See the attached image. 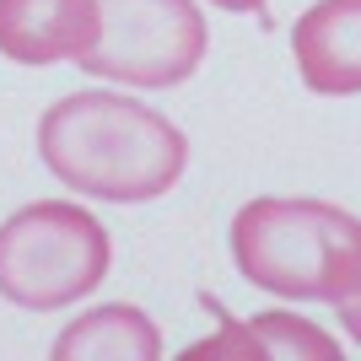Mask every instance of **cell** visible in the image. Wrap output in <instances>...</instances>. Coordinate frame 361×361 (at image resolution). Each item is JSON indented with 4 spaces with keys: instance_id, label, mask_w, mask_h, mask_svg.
Here are the masks:
<instances>
[{
    "instance_id": "6",
    "label": "cell",
    "mask_w": 361,
    "mask_h": 361,
    "mask_svg": "<svg viewBox=\"0 0 361 361\" xmlns=\"http://www.w3.org/2000/svg\"><path fill=\"white\" fill-rule=\"evenodd\" d=\"M97 27V0H0V54L16 65H75Z\"/></svg>"
},
{
    "instance_id": "2",
    "label": "cell",
    "mask_w": 361,
    "mask_h": 361,
    "mask_svg": "<svg viewBox=\"0 0 361 361\" xmlns=\"http://www.w3.org/2000/svg\"><path fill=\"white\" fill-rule=\"evenodd\" d=\"M232 259L270 297L329 302L361 345V216L329 200H248L232 216Z\"/></svg>"
},
{
    "instance_id": "9",
    "label": "cell",
    "mask_w": 361,
    "mask_h": 361,
    "mask_svg": "<svg viewBox=\"0 0 361 361\" xmlns=\"http://www.w3.org/2000/svg\"><path fill=\"white\" fill-rule=\"evenodd\" d=\"M216 11H238V16H264L270 11V0H211Z\"/></svg>"
},
{
    "instance_id": "8",
    "label": "cell",
    "mask_w": 361,
    "mask_h": 361,
    "mask_svg": "<svg viewBox=\"0 0 361 361\" xmlns=\"http://www.w3.org/2000/svg\"><path fill=\"white\" fill-rule=\"evenodd\" d=\"M313 356V361H334L340 356V340L324 334L318 324L297 313H254V318H226V329L211 334V340H195V345L183 350V356Z\"/></svg>"
},
{
    "instance_id": "3",
    "label": "cell",
    "mask_w": 361,
    "mask_h": 361,
    "mask_svg": "<svg viewBox=\"0 0 361 361\" xmlns=\"http://www.w3.org/2000/svg\"><path fill=\"white\" fill-rule=\"evenodd\" d=\"M114 243L81 200H32L0 221V297L22 313H60L108 281Z\"/></svg>"
},
{
    "instance_id": "4",
    "label": "cell",
    "mask_w": 361,
    "mask_h": 361,
    "mask_svg": "<svg viewBox=\"0 0 361 361\" xmlns=\"http://www.w3.org/2000/svg\"><path fill=\"white\" fill-rule=\"evenodd\" d=\"M97 44L75 65L119 87H178L211 49V27L195 0H97Z\"/></svg>"
},
{
    "instance_id": "1",
    "label": "cell",
    "mask_w": 361,
    "mask_h": 361,
    "mask_svg": "<svg viewBox=\"0 0 361 361\" xmlns=\"http://www.w3.org/2000/svg\"><path fill=\"white\" fill-rule=\"evenodd\" d=\"M38 157L65 189L108 205L162 200L189 167V135L124 92H71L38 119Z\"/></svg>"
},
{
    "instance_id": "5",
    "label": "cell",
    "mask_w": 361,
    "mask_h": 361,
    "mask_svg": "<svg viewBox=\"0 0 361 361\" xmlns=\"http://www.w3.org/2000/svg\"><path fill=\"white\" fill-rule=\"evenodd\" d=\"M291 60L318 97L361 92V0H313L291 27Z\"/></svg>"
},
{
    "instance_id": "7",
    "label": "cell",
    "mask_w": 361,
    "mask_h": 361,
    "mask_svg": "<svg viewBox=\"0 0 361 361\" xmlns=\"http://www.w3.org/2000/svg\"><path fill=\"white\" fill-rule=\"evenodd\" d=\"M54 361H157L162 334L135 302H103L92 313L71 318L60 340L49 345Z\"/></svg>"
}]
</instances>
